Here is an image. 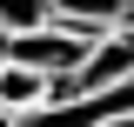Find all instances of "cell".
<instances>
[{"label": "cell", "mask_w": 134, "mask_h": 127, "mask_svg": "<svg viewBox=\"0 0 134 127\" xmlns=\"http://www.w3.org/2000/svg\"><path fill=\"white\" fill-rule=\"evenodd\" d=\"M87 47L94 40L74 33V27H60V20H40L27 33H0V60H20V67H34V74H47V80H67Z\"/></svg>", "instance_id": "1"}, {"label": "cell", "mask_w": 134, "mask_h": 127, "mask_svg": "<svg viewBox=\"0 0 134 127\" xmlns=\"http://www.w3.org/2000/svg\"><path fill=\"white\" fill-rule=\"evenodd\" d=\"M121 80H134V27L100 33L94 47L81 54V67L67 80H54L47 94H100V87H121Z\"/></svg>", "instance_id": "2"}, {"label": "cell", "mask_w": 134, "mask_h": 127, "mask_svg": "<svg viewBox=\"0 0 134 127\" xmlns=\"http://www.w3.org/2000/svg\"><path fill=\"white\" fill-rule=\"evenodd\" d=\"M47 20L100 40V33H114V27H134V0H47Z\"/></svg>", "instance_id": "3"}, {"label": "cell", "mask_w": 134, "mask_h": 127, "mask_svg": "<svg viewBox=\"0 0 134 127\" xmlns=\"http://www.w3.org/2000/svg\"><path fill=\"white\" fill-rule=\"evenodd\" d=\"M47 87H54L47 74H34V67H20V60H0V114H7V120H20L27 107H40Z\"/></svg>", "instance_id": "4"}, {"label": "cell", "mask_w": 134, "mask_h": 127, "mask_svg": "<svg viewBox=\"0 0 134 127\" xmlns=\"http://www.w3.org/2000/svg\"><path fill=\"white\" fill-rule=\"evenodd\" d=\"M47 20V0H0V33H27Z\"/></svg>", "instance_id": "5"}, {"label": "cell", "mask_w": 134, "mask_h": 127, "mask_svg": "<svg viewBox=\"0 0 134 127\" xmlns=\"http://www.w3.org/2000/svg\"><path fill=\"white\" fill-rule=\"evenodd\" d=\"M100 127H134V114H107V120H100Z\"/></svg>", "instance_id": "6"}, {"label": "cell", "mask_w": 134, "mask_h": 127, "mask_svg": "<svg viewBox=\"0 0 134 127\" xmlns=\"http://www.w3.org/2000/svg\"><path fill=\"white\" fill-rule=\"evenodd\" d=\"M0 127H14V120H7V114H0Z\"/></svg>", "instance_id": "7"}]
</instances>
